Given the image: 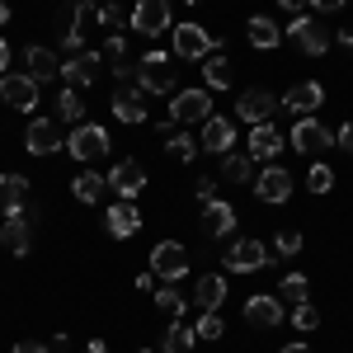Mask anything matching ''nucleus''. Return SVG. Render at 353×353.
<instances>
[{
    "label": "nucleus",
    "instance_id": "f257e3e1",
    "mask_svg": "<svg viewBox=\"0 0 353 353\" xmlns=\"http://www.w3.org/2000/svg\"><path fill=\"white\" fill-rule=\"evenodd\" d=\"M221 52V38L217 33H208L203 24H179L174 28V57H184V61H203V57Z\"/></svg>",
    "mask_w": 353,
    "mask_h": 353
},
{
    "label": "nucleus",
    "instance_id": "f03ea898",
    "mask_svg": "<svg viewBox=\"0 0 353 353\" xmlns=\"http://www.w3.org/2000/svg\"><path fill=\"white\" fill-rule=\"evenodd\" d=\"M137 85H141L146 94H170V90H174V61L165 52H146L137 61Z\"/></svg>",
    "mask_w": 353,
    "mask_h": 353
},
{
    "label": "nucleus",
    "instance_id": "7ed1b4c3",
    "mask_svg": "<svg viewBox=\"0 0 353 353\" xmlns=\"http://www.w3.org/2000/svg\"><path fill=\"white\" fill-rule=\"evenodd\" d=\"M212 118V94L208 90H179L174 104H170V123L174 128H193V123H208Z\"/></svg>",
    "mask_w": 353,
    "mask_h": 353
},
{
    "label": "nucleus",
    "instance_id": "20e7f679",
    "mask_svg": "<svg viewBox=\"0 0 353 353\" xmlns=\"http://www.w3.org/2000/svg\"><path fill=\"white\" fill-rule=\"evenodd\" d=\"M288 146H297L301 156L321 161L330 146H334V132H330L325 123H316V118H297V128H292V137H288Z\"/></svg>",
    "mask_w": 353,
    "mask_h": 353
},
{
    "label": "nucleus",
    "instance_id": "39448f33",
    "mask_svg": "<svg viewBox=\"0 0 353 353\" xmlns=\"http://www.w3.org/2000/svg\"><path fill=\"white\" fill-rule=\"evenodd\" d=\"M66 151L85 165L99 161V156H109V132H104L99 123H76V132L66 137Z\"/></svg>",
    "mask_w": 353,
    "mask_h": 353
},
{
    "label": "nucleus",
    "instance_id": "423d86ee",
    "mask_svg": "<svg viewBox=\"0 0 353 353\" xmlns=\"http://www.w3.org/2000/svg\"><path fill=\"white\" fill-rule=\"evenodd\" d=\"M288 33H292V43H297L306 57H325V52H330V43H334V33H330L325 24H316L311 14H292Z\"/></svg>",
    "mask_w": 353,
    "mask_h": 353
},
{
    "label": "nucleus",
    "instance_id": "0eeeda50",
    "mask_svg": "<svg viewBox=\"0 0 353 353\" xmlns=\"http://www.w3.org/2000/svg\"><path fill=\"white\" fill-rule=\"evenodd\" d=\"M151 273H156L161 283H179V278L189 273V250L179 241H161L151 250Z\"/></svg>",
    "mask_w": 353,
    "mask_h": 353
},
{
    "label": "nucleus",
    "instance_id": "6e6552de",
    "mask_svg": "<svg viewBox=\"0 0 353 353\" xmlns=\"http://www.w3.org/2000/svg\"><path fill=\"white\" fill-rule=\"evenodd\" d=\"M132 28L141 33V38H161L170 24V0H137L132 5Z\"/></svg>",
    "mask_w": 353,
    "mask_h": 353
},
{
    "label": "nucleus",
    "instance_id": "1a4fd4ad",
    "mask_svg": "<svg viewBox=\"0 0 353 353\" xmlns=\"http://www.w3.org/2000/svg\"><path fill=\"white\" fill-rule=\"evenodd\" d=\"M278 109H283V104H278V94H269V90H241V104H236L241 123H250V128L273 123V113H278Z\"/></svg>",
    "mask_w": 353,
    "mask_h": 353
},
{
    "label": "nucleus",
    "instance_id": "9d476101",
    "mask_svg": "<svg viewBox=\"0 0 353 353\" xmlns=\"http://www.w3.org/2000/svg\"><path fill=\"white\" fill-rule=\"evenodd\" d=\"M269 259H273V254L264 250V241H250V236L226 250V269H231V273H259Z\"/></svg>",
    "mask_w": 353,
    "mask_h": 353
},
{
    "label": "nucleus",
    "instance_id": "9b49d317",
    "mask_svg": "<svg viewBox=\"0 0 353 353\" xmlns=\"http://www.w3.org/2000/svg\"><path fill=\"white\" fill-rule=\"evenodd\" d=\"M0 99H5L10 109L28 113L33 104H38V81H33V76H14V71H5V76H0Z\"/></svg>",
    "mask_w": 353,
    "mask_h": 353
},
{
    "label": "nucleus",
    "instance_id": "f8f14e48",
    "mask_svg": "<svg viewBox=\"0 0 353 353\" xmlns=\"http://www.w3.org/2000/svg\"><path fill=\"white\" fill-rule=\"evenodd\" d=\"M231 146H236V123H231V118H208V123H203V137H198V151L226 156Z\"/></svg>",
    "mask_w": 353,
    "mask_h": 353
},
{
    "label": "nucleus",
    "instance_id": "ddd939ff",
    "mask_svg": "<svg viewBox=\"0 0 353 353\" xmlns=\"http://www.w3.org/2000/svg\"><path fill=\"white\" fill-rule=\"evenodd\" d=\"M24 146L33 156H52L57 146H66V137H61V128H57L52 118H33L28 132H24Z\"/></svg>",
    "mask_w": 353,
    "mask_h": 353
},
{
    "label": "nucleus",
    "instance_id": "4468645a",
    "mask_svg": "<svg viewBox=\"0 0 353 353\" xmlns=\"http://www.w3.org/2000/svg\"><path fill=\"white\" fill-rule=\"evenodd\" d=\"M321 104H325V90H321L316 81H297L292 90H288V94H283V109L297 113V118H311V113L321 109Z\"/></svg>",
    "mask_w": 353,
    "mask_h": 353
},
{
    "label": "nucleus",
    "instance_id": "2eb2a0df",
    "mask_svg": "<svg viewBox=\"0 0 353 353\" xmlns=\"http://www.w3.org/2000/svg\"><path fill=\"white\" fill-rule=\"evenodd\" d=\"M109 189L118 193L123 203H132L137 193L146 189V170H141L137 161H118V165H113V174H109Z\"/></svg>",
    "mask_w": 353,
    "mask_h": 353
},
{
    "label": "nucleus",
    "instance_id": "dca6fc26",
    "mask_svg": "<svg viewBox=\"0 0 353 353\" xmlns=\"http://www.w3.org/2000/svg\"><path fill=\"white\" fill-rule=\"evenodd\" d=\"M141 94H146V90H141V85H118V90H113V118H118V123H146V104H141Z\"/></svg>",
    "mask_w": 353,
    "mask_h": 353
},
{
    "label": "nucleus",
    "instance_id": "f3484780",
    "mask_svg": "<svg viewBox=\"0 0 353 353\" xmlns=\"http://www.w3.org/2000/svg\"><path fill=\"white\" fill-rule=\"evenodd\" d=\"M254 193H259V203H288V198H292V174H288L283 165H269V170L254 179Z\"/></svg>",
    "mask_w": 353,
    "mask_h": 353
},
{
    "label": "nucleus",
    "instance_id": "a211bd4d",
    "mask_svg": "<svg viewBox=\"0 0 353 353\" xmlns=\"http://www.w3.org/2000/svg\"><path fill=\"white\" fill-rule=\"evenodd\" d=\"M245 321H250L254 330H278V325H283V301L269 297V292L250 297V301H245Z\"/></svg>",
    "mask_w": 353,
    "mask_h": 353
},
{
    "label": "nucleus",
    "instance_id": "6ab92c4d",
    "mask_svg": "<svg viewBox=\"0 0 353 353\" xmlns=\"http://www.w3.org/2000/svg\"><path fill=\"white\" fill-rule=\"evenodd\" d=\"M94 66H99V52H71L61 61V81L71 90H90L94 85Z\"/></svg>",
    "mask_w": 353,
    "mask_h": 353
},
{
    "label": "nucleus",
    "instance_id": "aec40b11",
    "mask_svg": "<svg viewBox=\"0 0 353 353\" xmlns=\"http://www.w3.org/2000/svg\"><path fill=\"white\" fill-rule=\"evenodd\" d=\"M94 24H99V5H94V0H76V19H71V28H66L61 48H66V52H81L85 33H90Z\"/></svg>",
    "mask_w": 353,
    "mask_h": 353
},
{
    "label": "nucleus",
    "instance_id": "412c9836",
    "mask_svg": "<svg viewBox=\"0 0 353 353\" xmlns=\"http://www.w3.org/2000/svg\"><path fill=\"white\" fill-rule=\"evenodd\" d=\"M0 245H5L10 254H28V245H33V212H14V217H5Z\"/></svg>",
    "mask_w": 353,
    "mask_h": 353
},
{
    "label": "nucleus",
    "instance_id": "4be33fe9",
    "mask_svg": "<svg viewBox=\"0 0 353 353\" xmlns=\"http://www.w3.org/2000/svg\"><path fill=\"white\" fill-rule=\"evenodd\" d=\"M231 231H236V208L221 203V198H212V203L203 208V236L221 241V236H231Z\"/></svg>",
    "mask_w": 353,
    "mask_h": 353
},
{
    "label": "nucleus",
    "instance_id": "5701e85b",
    "mask_svg": "<svg viewBox=\"0 0 353 353\" xmlns=\"http://www.w3.org/2000/svg\"><path fill=\"white\" fill-rule=\"evenodd\" d=\"M288 141H283V132L273 128V123H259V128H250V156L254 161H278V151H283Z\"/></svg>",
    "mask_w": 353,
    "mask_h": 353
},
{
    "label": "nucleus",
    "instance_id": "b1692460",
    "mask_svg": "<svg viewBox=\"0 0 353 353\" xmlns=\"http://www.w3.org/2000/svg\"><path fill=\"white\" fill-rule=\"evenodd\" d=\"M24 198H28V179H24V174H0V212H5V217L28 212Z\"/></svg>",
    "mask_w": 353,
    "mask_h": 353
},
{
    "label": "nucleus",
    "instance_id": "393cba45",
    "mask_svg": "<svg viewBox=\"0 0 353 353\" xmlns=\"http://www.w3.org/2000/svg\"><path fill=\"white\" fill-rule=\"evenodd\" d=\"M221 301H226V278L221 273H203L198 288H193V306L198 311H217Z\"/></svg>",
    "mask_w": 353,
    "mask_h": 353
},
{
    "label": "nucleus",
    "instance_id": "a878e982",
    "mask_svg": "<svg viewBox=\"0 0 353 353\" xmlns=\"http://www.w3.org/2000/svg\"><path fill=\"white\" fill-rule=\"evenodd\" d=\"M24 66H28V76H33V81H52V76H61L57 52H52V48H38V43L24 52Z\"/></svg>",
    "mask_w": 353,
    "mask_h": 353
},
{
    "label": "nucleus",
    "instance_id": "bb28decb",
    "mask_svg": "<svg viewBox=\"0 0 353 353\" xmlns=\"http://www.w3.org/2000/svg\"><path fill=\"white\" fill-rule=\"evenodd\" d=\"M137 231H141V212H137L132 203H113L109 208V236L128 241V236H137Z\"/></svg>",
    "mask_w": 353,
    "mask_h": 353
},
{
    "label": "nucleus",
    "instance_id": "cd10ccee",
    "mask_svg": "<svg viewBox=\"0 0 353 353\" xmlns=\"http://www.w3.org/2000/svg\"><path fill=\"white\" fill-rule=\"evenodd\" d=\"M245 33H250V43H254V48H259V52H273V48H278V43H283V28L273 24L269 14H254V19H250V24H245Z\"/></svg>",
    "mask_w": 353,
    "mask_h": 353
},
{
    "label": "nucleus",
    "instance_id": "c85d7f7f",
    "mask_svg": "<svg viewBox=\"0 0 353 353\" xmlns=\"http://www.w3.org/2000/svg\"><path fill=\"white\" fill-rule=\"evenodd\" d=\"M203 81H208V90H231L236 71H231V61L221 52H212V57H203Z\"/></svg>",
    "mask_w": 353,
    "mask_h": 353
},
{
    "label": "nucleus",
    "instance_id": "c756f323",
    "mask_svg": "<svg viewBox=\"0 0 353 353\" xmlns=\"http://www.w3.org/2000/svg\"><path fill=\"white\" fill-rule=\"evenodd\" d=\"M221 179H231V184H254V179H259V174H254V156L226 151V156H221Z\"/></svg>",
    "mask_w": 353,
    "mask_h": 353
},
{
    "label": "nucleus",
    "instance_id": "7c9ffc66",
    "mask_svg": "<svg viewBox=\"0 0 353 353\" xmlns=\"http://www.w3.org/2000/svg\"><path fill=\"white\" fill-rule=\"evenodd\" d=\"M193 325H184V321H170L165 325V339H161V353H189L193 349Z\"/></svg>",
    "mask_w": 353,
    "mask_h": 353
},
{
    "label": "nucleus",
    "instance_id": "2f4dec72",
    "mask_svg": "<svg viewBox=\"0 0 353 353\" xmlns=\"http://www.w3.org/2000/svg\"><path fill=\"white\" fill-rule=\"evenodd\" d=\"M104 189H109V179H104V174H94V170H85V174H76V179H71V193H76L81 203H99V198H104Z\"/></svg>",
    "mask_w": 353,
    "mask_h": 353
},
{
    "label": "nucleus",
    "instance_id": "473e14b6",
    "mask_svg": "<svg viewBox=\"0 0 353 353\" xmlns=\"http://www.w3.org/2000/svg\"><path fill=\"white\" fill-rule=\"evenodd\" d=\"M156 306H161L170 321H179V316H184V306H189V297H184L174 283H161V292H156Z\"/></svg>",
    "mask_w": 353,
    "mask_h": 353
},
{
    "label": "nucleus",
    "instance_id": "72a5a7b5",
    "mask_svg": "<svg viewBox=\"0 0 353 353\" xmlns=\"http://www.w3.org/2000/svg\"><path fill=\"white\" fill-rule=\"evenodd\" d=\"M57 118H61V123H81V118H85L81 90H71V85H66V90L57 94Z\"/></svg>",
    "mask_w": 353,
    "mask_h": 353
},
{
    "label": "nucleus",
    "instance_id": "f704fd0d",
    "mask_svg": "<svg viewBox=\"0 0 353 353\" xmlns=\"http://www.w3.org/2000/svg\"><path fill=\"white\" fill-rule=\"evenodd\" d=\"M306 297H311V283H306L301 273H288V278L278 283V301H292V306H301Z\"/></svg>",
    "mask_w": 353,
    "mask_h": 353
},
{
    "label": "nucleus",
    "instance_id": "c9c22d12",
    "mask_svg": "<svg viewBox=\"0 0 353 353\" xmlns=\"http://www.w3.org/2000/svg\"><path fill=\"white\" fill-rule=\"evenodd\" d=\"M165 151H170V156H174V161H184V165H189L193 156H198V141H193L189 132H179V128H174V132L165 137Z\"/></svg>",
    "mask_w": 353,
    "mask_h": 353
},
{
    "label": "nucleus",
    "instance_id": "e433bc0d",
    "mask_svg": "<svg viewBox=\"0 0 353 353\" xmlns=\"http://www.w3.org/2000/svg\"><path fill=\"white\" fill-rule=\"evenodd\" d=\"M306 189L311 193H330L334 189V170H330L325 161H311V170H306Z\"/></svg>",
    "mask_w": 353,
    "mask_h": 353
},
{
    "label": "nucleus",
    "instance_id": "4c0bfd02",
    "mask_svg": "<svg viewBox=\"0 0 353 353\" xmlns=\"http://www.w3.org/2000/svg\"><path fill=\"white\" fill-rule=\"evenodd\" d=\"M193 334H198V339H221V334H226V325H221L217 311H198V325H193Z\"/></svg>",
    "mask_w": 353,
    "mask_h": 353
},
{
    "label": "nucleus",
    "instance_id": "58836bf2",
    "mask_svg": "<svg viewBox=\"0 0 353 353\" xmlns=\"http://www.w3.org/2000/svg\"><path fill=\"white\" fill-rule=\"evenodd\" d=\"M273 250H278V259H292V254L301 250V231H278Z\"/></svg>",
    "mask_w": 353,
    "mask_h": 353
},
{
    "label": "nucleus",
    "instance_id": "ea45409f",
    "mask_svg": "<svg viewBox=\"0 0 353 353\" xmlns=\"http://www.w3.org/2000/svg\"><path fill=\"white\" fill-rule=\"evenodd\" d=\"M99 57H104V61H113V66H123V61H128V38H123V33H113Z\"/></svg>",
    "mask_w": 353,
    "mask_h": 353
},
{
    "label": "nucleus",
    "instance_id": "a19ab883",
    "mask_svg": "<svg viewBox=\"0 0 353 353\" xmlns=\"http://www.w3.org/2000/svg\"><path fill=\"white\" fill-rule=\"evenodd\" d=\"M292 325H297V330H316V325H321V311H316L311 301H301L297 311H292Z\"/></svg>",
    "mask_w": 353,
    "mask_h": 353
},
{
    "label": "nucleus",
    "instance_id": "79ce46f5",
    "mask_svg": "<svg viewBox=\"0 0 353 353\" xmlns=\"http://www.w3.org/2000/svg\"><path fill=\"white\" fill-rule=\"evenodd\" d=\"M123 19H128V10H123V5H99V24L118 28V24H123Z\"/></svg>",
    "mask_w": 353,
    "mask_h": 353
},
{
    "label": "nucleus",
    "instance_id": "37998d69",
    "mask_svg": "<svg viewBox=\"0 0 353 353\" xmlns=\"http://www.w3.org/2000/svg\"><path fill=\"white\" fill-rule=\"evenodd\" d=\"M212 198H217V179H198V203L208 208Z\"/></svg>",
    "mask_w": 353,
    "mask_h": 353
},
{
    "label": "nucleus",
    "instance_id": "c03bdc74",
    "mask_svg": "<svg viewBox=\"0 0 353 353\" xmlns=\"http://www.w3.org/2000/svg\"><path fill=\"white\" fill-rule=\"evenodd\" d=\"M334 146H344V151L353 156V123H344V128H339V137H334Z\"/></svg>",
    "mask_w": 353,
    "mask_h": 353
},
{
    "label": "nucleus",
    "instance_id": "a18cd8bd",
    "mask_svg": "<svg viewBox=\"0 0 353 353\" xmlns=\"http://www.w3.org/2000/svg\"><path fill=\"white\" fill-rule=\"evenodd\" d=\"M311 5H316V10H321V14H334V10H344V5H349V0H311Z\"/></svg>",
    "mask_w": 353,
    "mask_h": 353
},
{
    "label": "nucleus",
    "instance_id": "49530a36",
    "mask_svg": "<svg viewBox=\"0 0 353 353\" xmlns=\"http://www.w3.org/2000/svg\"><path fill=\"white\" fill-rule=\"evenodd\" d=\"M278 5H283V10H292V14H306V10H311V0H278Z\"/></svg>",
    "mask_w": 353,
    "mask_h": 353
},
{
    "label": "nucleus",
    "instance_id": "de8ad7c7",
    "mask_svg": "<svg viewBox=\"0 0 353 353\" xmlns=\"http://www.w3.org/2000/svg\"><path fill=\"white\" fill-rule=\"evenodd\" d=\"M14 353H52L48 344H33V339H24V344H14Z\"/></svg>",
    "mask_w": 353,
    "mask_h": 353
},
{
    "label": "nucleus",
    "instance_id": "09e8293b",
    "mask_svg": "<svg viewBox=\"0 0 353 353\" xmlns=\"http://www.w3.org/2000/svg\"><path fill=\"white\" fill-rule=\"evenodd\" d=\"M334 43H339V48H349V52H353V28H334Z\"/></svg>",
    "mask_w": 353,
    "mask_h": 353
},
{
    "label": "nucleus",
    "instance_id": "8fccbe9b",
    "mask_svg": "<svg viewBox=\"0 0 353 353\" xmlns=\"http://www.w3.org/2000/svg\"><path fill=\"white\" fill-rule=\"evenodd\" d=\"M156 288V273H137V292H151Z\"/></svg>",
    "mask_w": 353,
    "mask_h": 353
},
{
    "label": "nucleus",
    "instance_id": "3c124183",
    "mask_svg": "<svg viewBox=\"0 0 353 353\" xmlns=\"http://www.w3.org/2000/svg\"><path fill=\"white\" fill-rule=\"evenodd\" d=\"M5 71H10V43L0 38V76H5Z\"/></svg>",
    "mask_w": 353,
    "mask_h": 353
},
{
    "label": "nucleus",
    "instance_id": "603ef678",
    "mask_svg": "<svg viewBox=\"0 0 353 353\" xmlns=\"http://www.w3.org/2000/svg\"><path fill=\"white\" fill-rule=\"evenodd\" d=\"M85 353H109V344H104V339H90V344H85Z\"/></svg>",
    "mask_w": 353,
    "mask_h": 353
},
{
    "label": "nucleus",
    "instance_id": "864d4df0",
    "mask_svg": "<svg viewBox=\"0 0 353 353\" xmlns=\"http://www.w3.org/2000/svg\"><path fill=\"white\" fill-rule=\"evenodd\" d=\"M10 19H14V10H10V5L0 0V24H10Z\"/></svg>",
    "mask_w": 353,
    "mask_h": 353
},
{
    "label": "nucleus",
    "instance_id": "5fc2aeb1",
    "mask_svg": "<svg viewBox=\"0 0 353 353\" xmlns=\"http://www.w3.org/2000/svg\"><path fill=\"white\" fill-rule=\"evenodd\" d=\"M278 353H311V349H306V344H283Z\"/></svg>",
    "mask_w": 353,
    "mask_h": 353
},
{
    "label": "nucleus",
    "instance_id": "6e6d98bb",
    "mask_svg": "<svg viewBox=\"0 0 353 353\" xmlns=\"http://www.w3.org/2000/svg\"><path fill=\"white\" fill-rule=\"evenodd\" d=\"M141 353H161V349H141Z\"/></svg>",
    "mask_w": 353,
    "mask_h": 353
},
{
    "label": "nucleus",
    "instance_id": "4d7b16f0",
    "mask_svg": "<svg viewBox=\"0 0 353 353\" xmlns=\"http://www.w3.org/2000/svg\"><path fill=\"white\" fill-rule=\"evenodd\" d=\"M184 5H198V0H184Z\"/></svg>",
    "mask_w": 353,
    "mask_h": 353
}]
</instances>
